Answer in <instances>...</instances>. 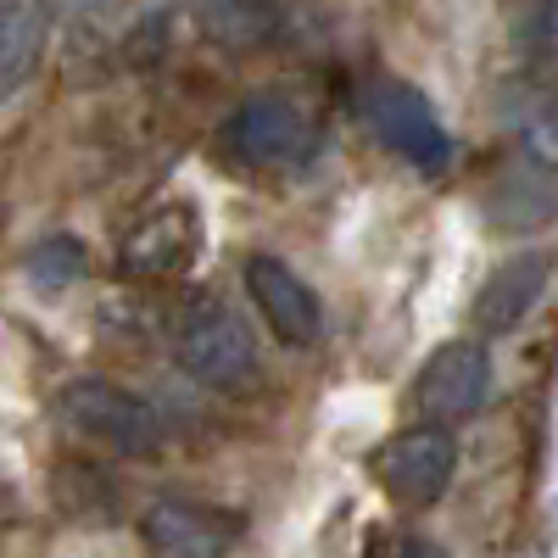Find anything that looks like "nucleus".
Returning <instances> with one entry per match:
<instances>
[{"mask_svg": "<svg viewBox=\"0 0 558 558\" xmlns=\"http://www.w3.org/2000/svg\"><path fill=\"white\" fill-rule=\"evenodd\" d=\"M202 28L229 51H252L279 34V7L274 0H202Z\"/></svg>", "mask_w": 558, "mask_h": 558, "instance_id": "obj_12", "label": "nucleus"}, {"mask_svg": "<svg viewBox=\"0 0 558 558\" xmlns=\"http://www.w3.org/2000/svg\"><path fill=\"white\" fill-rule=\"evenodd\" d=\"M486 218L502 235H536L558 218V168L547 157L520 151L514 168H502L497 184L486 191Z\"/></svg>", "mask_w": 558, "mask_h": 558, "instance_id": "obj_10", "label": "nucleus"}, {"mask_svg": "<svg viewBox=\"0 0 558 558\" xmlns=\"http://www.w3.org/2000/svg\"><path fill=\"white\" fill-rule=\"evenodd\" d=\"M202 252V213L191 202H168L146 213L118 246L123 279H179Z\"/></svg>", "mask_w": 558, "mask_h": 558, "instance_id": "obj_9", "label": "nucleus"}, {"mask_svg": "<svg viewBox=\"0 0 558 558\" xmlns=\"http://www.w3.org/2000/svg\"><path fill=\"white\" fill-rule=\"evenodd\" d=\"M547 279H553V257L547 252H520V257H508L486 286H481V296H475V307H470V318H475V330L481 336H514L520 324L536 313V302H542V291H547Z\"/></svg>", "mask_w": 558, "mask_h": 558, "instance_id": "obj_11", "label": "nucleus"}, {"mask_svg": "<svg viewBox=\"0 0 558 558\" xmlns=\"http://www.w3.org/2000/svg\"><path fill=\"white\" fill-rule=\"evenodd\" d=\"M57 413L89 441H101L123 458H157L162 452V418L146 397L112 386L101 375H78L57 391Z\"/></svg>", "mask_w": 558, "mask_h": 558, "instance_id": "obj_4", "label": "nucleus"}, {"mask_svg": "<svg viewBox=\"0 0 558 558\" xmlns=\"http://www.w3.org/2000/svg\"><path fill=\"white\" fill-rule=\"evenodd\" d=\"M140 536H146L151 553H168V558H213V553H229L246 536V520L235 508H218V502L157 497L146 514H140Z\"/></svg>", "mask_w": 558, "mask_h": 558, "instance_id": "obj_7", "label": "nucleus"}, {"mask_svg": "<svg viewBox=\"0 0 558 558\" xmlns=\"http://www.w3.org/2000/svg\"><path fill=\"white\" fill-rule=\"evenodd\" d=\"M458 475V441H452V425H413V430H397L380 452V486L397 508H430L447 497Z\"/></svg>", "mask_w": 558, "mask_h": 558, "instance_id": "obj_5", "label": "nucleus"}, {"mask_svg": "<svg viewBox=\"0 0 558 558\" xmlns=\"http://www.w3.org/2000/svg\"><path fill=\"white\" fill-rule=\"evenodd\" d=\"M508 129H514L520 151L558 162V89H547L536 78L508 89Z\"/></svg>", "mask_w": 558, "mask_h": 558, "instance_id": "obj_13", "label": "nucleus"}, {"mask_svg": "<svg viewBox=\"0 0 558 558\" xmlns=\"http://www.w3.org/2000/svg\"><path fill=\"white\" fill-rule=\"evenodd\" d=\"M357 112H363L368 129H375L380 146L391 157H402L408 168H418V173H447L452 168V134L413 84L386 78V73L368 78L357 89Z\"/></svg>", "mask_w": 558, "mask_h": 558, "instance_id": "obj_3", "label": "nucleus"}, {"mask_svg": "<svg viewBox=\"0 0 558 558\" xmlns=\"http://www.w3.org/2000/svg\"><path fill=\"white\" fill-rule=\"evenodd\" d=\"M218 146L241 168L286 173V168H302L313 157L318 129H313V112L296 96H286V89H257V96H246L235 112H229Z\"/></svg>", "mask_w": 558, "mask_h": 558, "instance_id": "obj_1", "label": "nucleus"}, {"mask_svg": "<svg viewBox=\"0 0 558 558\" xmlns=\"http://www.w3.org/2000/svg\"><path fill=\"white\" fill-rule=\"evenodd\" d=\"M246 291L268 324V336L279 347H318L324 336V307H318V291L307 286V279L286 263V257H246Z\"/></svg>", "mask_w": 558, "mask_h": 558, "instance_id": "obj_8", "label": "nucleus"}, {"mask_svg": "<svg viewBox=\"0 0 558 558\" xmlns=\"http://www.w3.org/2000/svg\"><path fill=\"white\" fill-rule=\"evenodd\" d=\"M492 397V352L481 341H447L425 357L413 380V408L436 425H463Z\"/></svg>", "mask_w": 558, "mask_h": 558, "instance_id": "obj_6", "label": "nucleus"}, {"mask_svg": "<svg viewBox=\"0 0 558 558\" xmlns=\"http://www.w3.org/2000/svg\"><path fill=\"white\" fill-rule=\"evenodd\" d=\"M45 28H51V7L45 0H7V96L28 84L39 51H45Z\"/></svg>", "mask_w": 558, "mask_h": 558, "instance_id": "obj_14", "label": "nucleus"}, {"mask_svg": "<svg viewBox=\"0 0 558 558\" xmlns=\"http://www.w3.org/2000/svg\"><path fill=\"white\" fill-rule=\"evenodd\" d=\"M23 268H28V279H34L39 291H62V286H73V279L84 274V241H73V235L34 241L28 257H23Z\"/></svg>", "mask_w": 558, "mask_h": 558, "instance_id": "obj_15", "label": "nucleus"}, {"mask_svg": "<svg viewBox=\"0 0 558 558\" xmlns=\"http://www.w3.org/2000/svg\"><path fill=\"white\" fill-rule=\"evenodd\" d=\"M173 352L191 380L229 391L257 375V336L223 296H191L173 324Z\"/></svg>", "mask_w": 558, "mask_h": 558, "instance_id": "obj_2", "label": "nucleus"}]
</instances>
